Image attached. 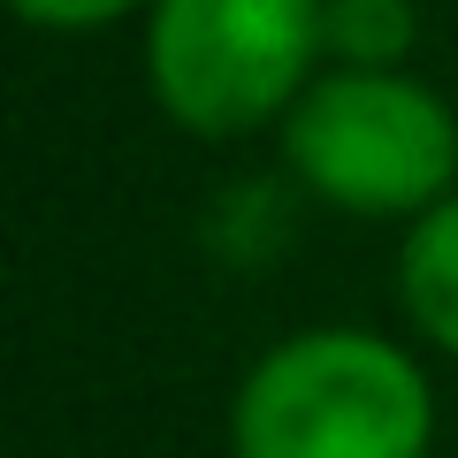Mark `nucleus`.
Instances as JSON below:
<instances>
[{"instance_id":"1","label":"nucleus","mask_w":458,"mask_h":458,"mask_svg":"<svg viewBox=\"0 0 458 458\" xmlns=\"http://www.w3.org/2000/svg\"><path fill=\"white\" fill-rule=\"evenodd\" d=\"M436 382L412 344L360 321L291 328L229 390V458H428Z\"/></svg>"},{"instance_id":"3","label":"nucleus","mask_w":458,"mask_h":458,"mask_svg":"<svg viewBox=\"0 0 458 458\" xmlns=\"http://www.w3.org/2000/svg\"><path fill=\"white\" fill-rule=\"evenodd\" d=\"M321 69V0H146V92L191 138L276 131Z\"/></svg>"},{"instance_id":"6","label":"nucleus","mask_w":458,"mask_h":458,"mask_svg":"<svg viewBox=\"0 0 458 458\" xmlns=\"http://www.w3.org/2000/svg\"><path fill=\"white\" fill-rule=\"evenodd\" d=\"M283 237H291V199H283L267 176L229 183V191L207 207V245L222 252L229 267H260Z\"/></svg>"},{"instance_id":"4","label":"nucleus","mask_w":458,"mask_h":458,"mask_svg":"<svg viewBox=\"0 0 458 458\" xmlns=\"http://www.w3.org/2000/svg\"><path fill=\"white\" fill-rule=\"evenodd\" d=\"M397 313L412 344H428L436 360H458V191L436 199L397 237Z\"/></svg>"},{"instance_id":"7","label":"nucleus","mask_w":458,"mask_h":458,"mask_svg":"<svg viewBox=\"0 0 458 458\" xmlns=\"http://www.w3.org/2000/svg\"><path fill=\"white\" fill-rule=\"evenodd\" d=\"M8 8L54 38H92V31H114L123 16H146V0H8Z\"/></svg>"},{"instance_id":"2","label":"nucleus","mask_w":458,"mask_h":458,"mask_svg":"<svg viewBox=\"0 0 458 458\" xmlns=\"http://www.w3.org/2000/svg\"><path fill=\"white\" fill-rule=\"evenodd\" d=\"M283 176L352 222H420L458 191V107L412 69L328 62L276 123Z\"/></svg>"},{"instance_id":"5","label":"nucleus","mask_w":458,"mask_h":458,"mask_svg":"<svg viewBox=\"0 0 458 458\" xmlns=\"http://www.w3.org/2000/svg\"><path fill=\"white\" fill-rule=\"evenodd\" d=\"M321 38L344 69H405L420 47V0H321Z\"/></svg>"}]
</instances>
